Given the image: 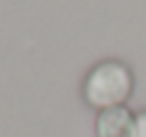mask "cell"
Returning <instances> with one entry per match:
<instances>
[{"label":"cell","mask_w":146,"mask_h":137,"mask_svg":"<svg viewBox=\"0 0 146 137\" xmlns=\"http://www.w3.org/2000/svg\"><path fill=\"white\" fill-rule=\"evenodd\" d=\"M134 91V74L122 61H100L88 71L83 81V98L90 108L107 110V108L124 105Z\"/></svg>","instance_id":"obj_1"},{"label":"cell","mask_w":146,"mask_h":137,"mask_svg":"<svg viewBox=\"0 0 146 137\" xmlns=\"http://www.w3.org/2000/svg\"><path fill=\"white\" fill-rule=\"evenodd\" d=\"M136 115L127 105L100 110L95 118V137H134Z\"/></svg>","instance_id":"obj_2"},{"label":"cell","mask_w":146,"mask_h":137,"mask_svg":"<svg viewBox=\"0 0 146 137\" xmlns=\"http://www.w3.org/2000/svg\"><path fill=\"white\" fill-rule=\"evenodd\" d=\"M134 137H146V110L136 115V127H134Z\"/></svg>","instance_id":"obj_3"}]
</instances>
